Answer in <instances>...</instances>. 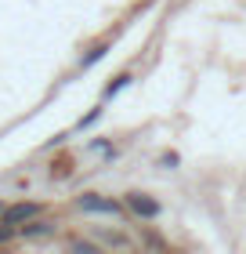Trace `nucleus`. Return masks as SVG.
<instances>
[{
  "mask_svg": "<svg viewBox=\"0 0 246 254\" xmlns=\"http://www.w3.org/2000/svg\"><path fill=\"white\" fill-rule=\"evenodd\" d=\"M127 211L134 218H142V222H152V218H159V200L156 196H145V192H127Z\"/></svg>",
  "mask_w": 246,
  "mask_h": 254,
  "instance_id": "obj_1",
  "label": "nucleus"
},
{
  "mask_svg": "<svg viewBox=\"0 0 246 254\" xmlns=\"http://www.w3.org/2000/svg\"><path fill=\"white\" fill-rule=\"evenodd\" d=\"M40 211L44 207L40 203H11L7 211H4V218H0V225H26V222H33V218H40Z\"/></svg>",
  "mask_w": 246,
  "mask_h": 254,
  "instance_id": "obj_2",
  "label": "nucleus"
},
{
  "mask_svg": "<svg viewBox=\"0 0 246 254\" xmlns=\"http://www.w3.org/2000/svg\"><path fill=\"white\" fill-rule=\"evenodd\" d=\"M76 203L84 207V211H91V214H120L123 211L116 200H105V196H98V192H84Z\"/></svg>",
  "mask_w": 246,
  "mask_h": 254,
  "instance_id": "obj_3",
  "label": "nucleus"
},
{
  "mask_svg": "<svg viewBox=\"0 0 246 254\" xmlns=\"http://www.w3.org/2000/svg\"><path fill=\"white\" fill-rule=\"evenodd\" d=\"M131 84V73H120V76H112V84H109V91H105V98H116L120 91Z\"/></svg>",
  "mask_w": 246,
  "mask_h": 254,
  "instance_id": "obj_4",
  "label": "nucleus"
},
{
  "mask_svg": "<svg viewBox=\"0 0 246 254\" xmlns=\"http://www.w3.org/2000/svg\"><path fill=\"white\" fill-rule=\"evenodd\" d=\"M95 240L98 244H109V247H127V236H116V233H98L95 229Z\"/></svg>",
  "mask_w": 246,
  "mask_h": 254,
  "instance_id": "obj_5",
  "label": "nucleus"
},
{
  "mask_svg": "<svg viewBox=\"0 0 246 254\" xmlns=\"http://www.w3.org/2000/svg\"><path fill=\"white\" fill-rule=\"evenodd\" d=\"M48 233H51V225H40L37 218H33V222L26 225V236H48Z\"/></svg>",
  "mask_w": 246,
  "mask_h": 254,
  "instance_id": "obj_6",
  "label": "nucleus"
},
{
  "mask_svg": "<svg viewBox=\"0 0 246 254\" xmlns=\"http://www.w3.org/2000/svg\"><path fill=\"white\" fill-rule=\"evenodd\" d=\"M101 55H105V44H101V48H95V51H91L87 59H84V69H87V65H95V62L101 59Z\"/></svg>",
  "mask_w": 246,
  "mask_h": 254,
  "instance_id": "obj_7",
  "label": "nucleus"
},
{
  "mask_svg": "<svg viewBox=\"0 0 246 254\" xmlns=\"http://www.w3.org/2000/svg\"><path fill=\"white\" fill-rule=\"evenodd\" d=\"M98 117H101V109H91V113H87V117H84V120H80V127H91V124H95Z\"/></svg>",
  "mask_w": 246,
  "mask_h": 254,
  "instance_id": "obj_8",
  "label": "nucleus"
}]
</instances>
